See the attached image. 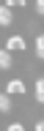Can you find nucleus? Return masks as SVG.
I'll return each instance as SVG.
<instances>
[{
  "label": "nucleus",
  "mask_w": 44,
  "mask_h": 131,
  "mask_svg": "<svg viewBox=\"0 0 44 131\" xmlns=\"http://www.w3.org/2000/svg\"><path fill=\"white\" fill-rule=\"evenodd\" d=\"M36 131H44V123H41V120L36 123Z\"/></svg>",
  "instance_id": "11"
},
{
  "label": "nucleus",
  "mask_w": 44,
  "mask_h": 131,
  "mask_svg": "<svg viewBox=\"0 0 44 131\" xmlns=\"http://www.w3.org/2000/svg\"><path fill=\"white\" fill-rule=\"evenodd\" d=\"M36 11H39V14H44V0H36Z\"/></svg>",
  "instance_id": "10"
},
{
  "label": "nucleus",
  "mask_w": 44,
  "mask_h": 131,
  "mask_svg": "<svg viewBox=\"0 0 44 131\" xmlns=\"http://www.w3.org/2000/svg\"><path fill=\"white\" fill-rule=\"evenodd\" d=\"M0 63H3V68H8V66H11V49L8 47L0 52Z\"/></svg>",
  "instance_id": "4"
},
{
  "label": "nucleus",
  "mask_w": 44,
  "mask_h": 131,
  "mask_svg": "<svg viewBox=\"0 0 44 131\" xmlns=\"http://www.w3.org/2000/svg\"><path fill=\"white\" fill-rule=\"evenodd\" d=\"M36 101H41V104H44V79L36 82Z\"/></svg>",
  "instance_id": "6"
},
{
  "label": "nucleus",
  "mask_w": 44,
  "mask_h": 131,
  "mask_svg": "<svg viewBox=\"0 0 44 131\" xmlns=\"http://www.w3.org/2000/svg\"><path fill=\"white\" fill-rule=\"evenodd\" d=\"M0 22H3V25H8V22H11V6H8V3L0 8Z\"/></svg>",
  "instance_id": "3"
},
{
  "label": "nucleus",
  "mask_w": 44,
  "mask_h": 131,
  "mask_svg": "<svg viewBox=\"0 0 44 131\" xmlns=\"http://www.w3.org/2000/svg\"><path fill=\"white\" fill-rule=\"evenodd\" d=\"M8 131H25V126H22V123H11Z\"/></svg>",
  "instance_id": "8"
},
{
  "label": "nucleus",
  "mask_w": 44,
  "mask_h": 131,
  "mask_svg": "<svg viewBox=\"0 0 44 131\" xmlns=\"http://www.w3.org/2000/svg\"><path fill=\"white\" fill-rule=\"evenodd\" d=\"M6 3H8L11 8H14V6H25V0H6Z\"/></svg>",
  "instance_id": "9"
},
{
  "label": "nucleus",
  "mask_w": 44,
  "mask_h": 131,
  "mask_svg": "<svg viewBox=\"0 0 44 131\" xmlns=\"http://www.w3.org/2000/svg\"><path fill=\"white\" fill-rule=\"evenodd\" d=\"M36 55L44 57V36H39V41H36Z\"/></svg>",
  "instance_id": "7"
},
{
  "label": "nucleus",
  "mask_w": 44,
  "mask_h": 131,
  "mask_svg": "<svg viewBox=\"0 0 44 131\" xmlns=\"http://www.w3.org/2000/svg\"><path fill=\"white\" fill-rule=\"evenodd\" d=\"M0 106H3V112L11 109V93H3V96H0Z\"/></svg>",
  "instance_id": "5"
},
{
  "label": "nucleus",
  "mask_w": 44,
  "mask_h": 131,
  "mask_svg": "<svg viewBox=\"0 0 44 131\" xmlns=\"http://www.w3.org/2000/svg\"><path fill=\"white\" fill-rule=\"evenodd\" d=\"M8 93H19V96H22V93H25V82L22 79H11L8 82Z\"/></svg>",
  "instance_id": "1"
},
{
  "label": "nucleus",
  "mask_w": 44,
  "mask_h": 131,
  "mask_svg": "<svg viewBox=\"0 0 44 131\" xmlns=\"http://www.w3.org/2000/svg\"><path fill=\"white\" fill-rule=\"evenodd\" d=\"M8 49H11V52H14V49H25V38H22V36L8 38Z\"/></svg>",
  "instance_id": "2"
}]
</instances>
